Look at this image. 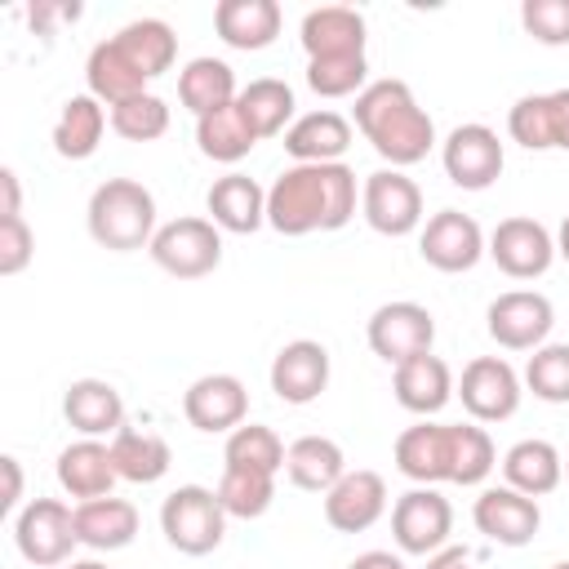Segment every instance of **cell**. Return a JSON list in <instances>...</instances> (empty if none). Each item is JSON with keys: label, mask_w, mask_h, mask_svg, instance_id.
Masks as SVG:
<instances>
[{"label": "cell", "mask_w": 569, "mask_h": 569, "mask_svg": "<svg viewBox=\"0 0 569 569\" xmlns=\"http://www.w3.org/2000/svg\"><path fill=\"white\" fill-rule=\"evenodd\" d=\"M280 4L276 0H218L213 4V31L222 44L240 53H258L280 36Z\"/></svg>", "instance_id": "603a6c76"}, {"label": "cell", "mask_w": 569, "mask_h": 569, "mask_svg": "<svg viewBox=\"0 0 569 569\" xmlns=\"http://www.w3.org/2000/svg\"><path fill=\"white\" fill-rule=\"evenodd\" d=\"M391 391H396L400 409H409L418 418H431L453 400V373L440 356L427 351V356H413V360L391 369Z\"/></svg>", "instance_id": "cb8c5ba5"}, {"label": "cell", "mask_w": 569, "mask_h": 569, "mask_svg": "<svg viewBox=\"0 0 569 569\" xmlns=\"http://www.w3.org/2000/svg\"><path fill=\"white\" fill-rule=\"evenodd\" d=\"M471 520L498 547H529L533 533L542 529V507L538 498H525L511 485H493L480 489V498L471 502Z\"/></svg>", "instance_id": "2e32d148"}, {"label": "cell", "mask_w": 569, "mask_h": 569, "mask_svg": "<svg viewBox=\"0 0 569 569\" xmlns=\"http://www.w3.org/2000/svg\"><path fill=\"white\" fill-rule=\"evenodd\" d=\"M387 516V480L369 467L347 471L329 493H325V520L338 533H365Z\"/></svg>", "instance_id": "d6986e66"}, {"label": "cell", "mask_w": 569, "mask_h": 569, "mask_svg": "<svg viewBox=\"0 0 569 569\" xmlns=\"http://www.w3.org/2000/svg\"><path fill=\"white\" fill-rule=\"evenodd\" d=\"M458 400L471 413V422H507L520 409L525 378L502 356H476L458 378Z\"/></svg>", "instance_id": "4fadbf2b"}, {"label": "cell", "mask_w": 569, "mask_h": 569, "mask_svg": "<svg viewBox=\"0 0 569 569\" xmlns=\"http://www.w3.org/2000/svg\"><path fill=\"white\" fill-rule=\"evenodd\" d=\"M27 18H31V27L44 31V27H53V22H76V18H80V4H36Z\"/></svg>", "instance_id": "c3c4849f"}, {"label": "cell", "mask_w": 569, "mask_h": 569, "mask_svg": "<svg viewBox=\"0 0 569 569\" xmlns=\"http://www.w3.org/2000/svg\"><path fill=\"white\" fill-rule=\"evenodd\" d=\"M556 258L569 262V213H565V222H560V231H556Z\"/></svg>", "instance_id": "f5cc1de1"}, {"label": "cell", "mask_w": 569, "mask_h": 569, "mask_svg": "<svg viewBox=\"0 0 569 569\" xmlns=\"http://www.w3.org/2000/svg\"><path fill=\"white\" fill-rule=\"evenodd\" d=\"M13 542H18V556L27 565H36V569L71 565V551L80 547V538H76V507H67L62 498H31L13 516Z\"/></svg>", "instance_id": "5b68a950"}, {"label": "cell", "mask_w": 569, "mask_h": 569, "mask_svg": "<svg viewBox=\"0 0 569 569\" xmlns=\"http://www.w3.org/2000/svg\"><path fill=\"white\" fill-rule=\"evenodd\" d=\"M525 387L542 405H569V342H542L525 365Z\"/></svg>", "instance_id": "60d3db41"}, {"label": "cell", "mask_w": 569, "mask_h": 569, "mask_svg": "<svg viewBox=\"0 0 569 569\" xmlns=\"http://www.w3.org/2000/svg\"><path fill=\"white\" fill-rule=\"evenodd\" d=\"M84 84H89V93L111 111L116 102H129V98H138V93H147V76L129 62V53L116 44V36L111 40H98L93 49H89V58H84Z\"/></svg>", "instance_id": "f1b7e54d"}, {"label": "cell", "mask_w": 569, "mask_h": 569, "mask_svg": "<svg viewBox=\"0 0 569 569\" xmlns=\"http://www.w3.org/2000/svg\"><path fill=\"white\" fill-rule=\"evenodd\" d=\"M365 338H369V351L396 369V365L431 351V342H436V316L422 302L396 298V302H382L369 316Z\"/></svg>", "instance_id": "9c48e42d"}, {"label": "cell", "mask_w": 569, "mask_h": 569, "mask_svg": "<svg viewBox=\"0 0 569 569\" xmlns=\"http://www.w3.org/2000/svg\"><path fill=\"white\" fill-rule=\"evenodd\" d=\"M58 485L62 493H71L76 502H89V498H107L111 485L120 480L116 476V462H111V445L107 440H71L62 453H58Z\"/></svg>", "instance_id": "d4e9b609"}, {"label": "cell", "mask_w": 569, "mask_h": 569, "mask_svg": "<svg viewBox=\"0 0 569 569\" xmlns=\"http://www.w3.org/2000/svg\"><path fill=\"white\" fill-rule=\"evenodd\" d=\"M351 120L365 133V142L387 160V169H409V164L427 160V151L436 147L431 116L418 107L413 89L405 80H396V76L369 80L356 93Z\"/></svg>", "instance_id": "7a4b0ae2"}, {"label": "cell", "mask_w": 569, "mask_h": 569, "mask_svg": "<svg viewBox=\"0 0 569 569\" xmlns=\"http://www.w3.org/2000/svg\"><path fill=\"white\" fill-rule=\"evenodd\" d=\"M284 440L271 431V427H262V422H240L231 436H227V445H222V462L227 467H240V471H267V476H276V471H284Z\"/></svg>", "instance_id": "8d00e7d4"}, {"label": "cell", "mask_w": 569, "mask_h": 569, "mask_svg": "<svg viewBox=\"0 0 569 569\" xmlns=\"http://www.w3.org/2000/svg\"><path fill=\"white\" fill-rule=\"evenodd\" d=\"M196 147H200V156H209L218 164H236L258 147V133L249 129V120L231 102V107L209 111V116L196 120Z\"/></svg>", "instance_id": "d590c367"}, {"label": "cell", "mask_w": 569, "mask_h": 569, "mask_svg": "<svg viewBox=\"0 0 569 569\" xmlns=\"http://www.w3.org/2000/svg\"><path fill=\"white\" fill-rule=\"evenodd\" d=\"M547 129H551V151H569V89L547 93Z\"/></svg>", "instance_id": "bcb514c9"}, {"label": "cell", "mask_w": 569, "mask_h": 569, "mask_svg": "<svg viewBox=\"0 0 569 569\" xmlns=\"http://www.w3.org/2000/svg\"><path fill=\"white\" fill-rule=\"evenodd\" d=\"M427 569H476V560H471V551L467 547H440L436 556H427Z\"/></svg>", "instance_id": "681fc988"}, {"label": "cell", "mask_w": 569, "mask_h": 569, "mask_svg": "<svg viewBox=\"0 0 569 569\" xmlns=\"http://www.w3.org/2000/svg\"><path fill=\"white\" fill-rule=\"evenodd\" d=\"M360 213L378 236H413L422 231V191L405 169H373L360 182Z\"/></svg>", "instance_id": "ba28073f"}, {"label": "cell", "mask_w": 569, "mask_h": 569, "mask_svg": "<svg viewBox=\"0 0 569 569\" xmlns=\"http://www.w3.org/2000/svg\"><path fill=\"white\" fill-rule=\"evenodd\" d=\"M84 222H89V236L111 253L151 249V240L160 231L156 227V196L138 178H107L102 187H93Z\"/></svg>", "instance_id": "3957f363"}, {"label": "cell", "mask_w": 569, "mask_h": 569, "mask_svg": "<svg viewBox=\"0 0 569 569\" xmlns=\"http://www.w3.org/2000/svg\"><path fill=\"white\" fill-rule=\"evenodd\" d=\"M76 538L89 551H124L138 538V507L116 493L76 502Z\"/></svg>", "instance_id": "4316f807"}, {"label": "cell", "mask_w": 569, "mask_h": 569, "mask_svg": "<svg viewBox=\"0 0 569 569\" xmlns=\"http://www.w3.org/2000/svg\"><path fill=\"white\" fill-rule=\"evenodd\" d=\"M485 253L493 258V267L511 280H538L551 271L556 262V236L538 222V218H502L493 231H489V244Z\"/></svg>", "instance_id": "7c38bea8"}, {"label": "cell", "mask_w": 569, "mask_h": 569, "mask_svg": "<svg viewBox=\"0 0 569 569\" xmlns=\"http://www.w3.org/2000/svg\"><path fill=\"white\" fill-rule=\"evenodd\" d=\"M347 569H409L400 551H360Z\"/></svg>", "instance_id": "816d5d0a"}, {"label": "cell", "mask_w": 569, "mask_h": 569, "mask_svg": "<svg viewBox=\"0 0 569 569\" xmlns=\"http://www.w3.org/2000/svg\"><path fill=\"white\" fill-rule=\"evenodd\" d=\"M502 480L525 493V498H547L551 489L565 485V458L551 440H516L507 453H502Z\"/></svg>", "instance_id": "83f0119b"}, {"label": "cell", "mask_w": 569, "mask_h": 569, "mask_svg": "<svg viewBox=\"0 0 569 569\" xmlns=\"http://www.w3.org/2000/svg\"><path fill=\"white\" fill-rule=\"evenodd\" d=\"M267 378L284 405H311L329 387V347L316 338H293L276 351Z\"/></svg>", "instance_id": "e0dca14e"}, {"label": "cell", "mask_w": 569, "mask_h": 569, "mask_svg": "<svg viewBox=\"0 0 569 569\" xmlns=\"http://www.w3.org/2000/svg\"><path fill=\"white\" fill-rule=\"evenodd\" d=\"M151 262L173 280H200L222 262V231L209 218H173L151 240Z\"/></svg>", "instance_id": "8992f818"}, {"label": "cell", "mask_w": 569, "mask_h": 569, "mask_svg": "<svg viewBox=\"0 0 569 569\" xmlns=\"http://www.w3.org/2000/svg\"><path fill=\"white\" fill-rule=\"evenodd\" d=\"M116 44L129 53V62L147 80L164 76L173 67V58H178V36H173V27L164 18H133V22H124L116 31Z\"/></svg>", "instance_id": "e575fe53"}, {"label": "cell", "mask_w": 569, "mask_h": 569, "mask_svg": "<svg viewBox=\"0 0 569 569\" xmlns=\"http://www.w3.org/2000/svg\"><path fill=\"white\" fill-rule=\"evenodd\" d=\"M298 40L307 49V62L316 58H351L365 53V13H356L351 4H320L302 18Z\"/></svg>", "instance_id": "ffe728a7"}, {"label": "cell", "mask_w": 569, "mask_h": 569, "mask_svg": "<svg viewBox=\"0 0 569 569\" xmlns=\"http://www.w3.org/2000/svg\"><path fill=\"white\" fill-rule=\"evenodd\" d=\"M62 418L80 436L102 440V436L124 431V400H120V391L107 378H76L62 391Z\"/></svg>", "instance_id": "7402d4cb"}, {"label": "cell", "mask_w": 569, "mask_h": 569, "mask_svg": "<svg viewBox=\"0 0 569 569\" xmlns=\"http://www.w3.org/2000/svg\"><path fill=\"white\" fill-rule=\"evenodd\" d=\"M498 467V449L489 440L485 427L476 422H453V471H449V485H485V476Z\"/></svg>", "instance_id": "f35d334b"}, {"label": "cell", "mask_w": 569, "mask_h": 569, "mask_svg": "<svg viewBox=\"0 0 569 569\" xmlns=\"http://www.w3.org/2000/svg\"><path fill=\"white\" fill-rule=\"evenodd\" d=\"M485 231L471 213H458V209H440L422 222L418 231V253L427 267L445 271V276H458V271H471L480 258H485Z\"/></svg>", "instance_id": "5bb4252c"}, {"label": "cell", "mask_w": 569, "mask_h": 569, "mask_svg": "<svg viewBox=\"0 0 569 569\" xmlns=\"http://www.w3.org/2000/svg\"><path fill=\"white\" fill-rule=\"evenodd\" d=\"M307 84L320 98H351V93H360L369 84V62H365V53L316 58V62H307Z\"/></svg>", "instance_id": "b9f144b4"}, {"label": "cell", "mask_w": 569, "mask_h": 569, "mask_svg": "<svg viewBox=\"0 0 569 569\" xmlns=\"http://www.w3.org/2000/svg\"><path fill=\"white\" fill-rule=\"evenodd\" d=\"M440 164H445V178L462 191H485L502 178V164H507V151H502V138L489 129V124H458L449 129V138L440 142Z\"/></svg>", "instance_id": "8fae6325"}, {"label": "cell", "mask_w": 569, "mask_h": 569, "mask_svg": "<svg viewBox=\"0 0 569 569\" xmlns=\"http://www.w3.org/2000/svg\"><path fill=\"white\" fill-rule=\"evenodd\" d=\"M227 511L218 502L213 489L204 485H178L164 502H160V533L173 551L182 556H209L222 547L227 538Z\"/></svg>", "instance_id": "277c9868"}, {"label": "cell", "mask_w": 569, "mask_h": 569, "mask_svg": "<svg viewBox=\"0 0 569 569\" xmlns=\"http://www.w3.org/2000/svg\"><path fill=\"white\" fill-rule=\"evenodd\" d=\"M107 124H111V111L93 93H71L53 120V151L62 160H89L102 147Z\"/></svg>", "instance_id": "f546056e"}, {"label": "cell", "mask_w": 569, "mask_h": 569, "mask_svg": "<svg viewBox=\"0 0 569 569\" xmlns=\"http://www.w3.org/2000/svg\"><path fill=\"white\" fill-rule=\"evenodd\" d=\"M520 27L538 44H569V0H525Z\"/></svg>", "instance_id": "ee69618b"}, {"label": "cell", "mask_w": 569, "mask_h": 569, "mask_svg": "<svg viewBox=\"0 0 569 569\" xmlns=\"http://www.w3.org/2000/svg\"><path fill=\"white\" fill-rule=\"evenodd\" d=\"M0 187H4V204H0V218H18L22 213V187H18V173L4 164L0 169Z\"/></svg>", "instance_id": "f907efd6"}, {"label": "cell", "mask_w": 569, "mask_h": 569, "mask_svg": "<svg viewBox=\"0 0 569 569\" xmlns=\"http://www.w3.org/2000/svg\"><path fill=\"white\" fill-rule=\"evenodd\" d=\"M36 258V231L27 218H0V276H22Z\"/></svg>", "instance_id": "f6af8a7d"}, {"label": "cell", "mask_w": 569, "mask_h": 569, "mask_svg": "<svg viewBox=\"0 0 569 569\" xmlns=\"http://www.w3.org/2000/svg\"><path fill=\"white\" fill-rule=\"evenodd\" d=\"M551 325H556V307L538 289H507L485 311V329L502 351H538Z\"/></svg>", "instance_id": "30bf717a"}, {"label": "cell", "mask_w": 569, "mask_h": 569, "mask_svg": "<svg viewBox=\"0 0 569 569\" xmlns=\"http://www.w3.org/2000/svg\"><path fill=\"white\" fill-rule=\"evenodd\" d=\"M453 533V507L436 485H413L409 493L396 498L391 507V538L400 556H436L449 547Z\"/></svg>", "instance_id": "52a82bcc"}, {"label": "cell", "mask_w": 569, "mask_h": 569, "mask_svg": "<svg viewBox=\"0 0 569 569\" xmlns=\"http://www.w3.org/2000/svg\"><path fill=\"white\" fill-rule=\"evenodd\" d=\"M284 476H289L293 489L329 493L347 476V453L329 436H298L289 445V453H284Z\"/></svg>", "instance_id": "4dcf8cb0"}, {"label": "cell", "mask_w": 569, "mask_h": 569, "mask_svg": "<svg viewBox=\"0 0 569 569\" xmlns=\"http://www.w3.org/2000/svg\"><path fill=\"white\" fill-rule=\"evenodd\" d=\"M236 107H240V116L249 120V129L258 133V142L262 138H276V133H284L298 116H293V89L284 84V80H276V76H258V80H249L240 93H236Z\"/></svg>", "instance_id": "836d02e7"}, {"label": "cell", "mask_w": 569, "mask_h": 569, "mask_svg": "<svg viewBox=\"0 0 569 569\" xmlns=\"http://www.w3.org/2000/svg\"><path fill=\"white\" fill-rule=\"evenodd\" d=\"M347 147H351V120L329 107L307 111L284 129V151L293 156V164H333L342 160Z\"/></svg>", "instance_id": "484cf974"}, {"label": "cell", "mask_w": 569, "mask_h": 569, "mask_svg": "<svg viewBox=\"0 0 569 569\" xmlns=\"http://www.w3.org/2000/svg\"><path fill=\"white\" fill-rule=\"evenodd\" d=\"M396 471L413 485H445L453 471V422H413L396 436Z\"/></svg>", "instance_id": "ac0fdd59"}, {"label": "cell", "mask_w": 569, "mask_h": 569, "mask_svg": "<svg viewBox=\"0 0 569 569\" xmlns=\"http://www.w3.org/2000/svg\"><path fill=\"white\" fill-rule=\"evenodd\" d=\"M236 71L222 58H191L178 71V102L200 120L209 111H222L236 102Z\"/></svg>", "instance_id": "1f68e13d"}, {"label": "cell", "mask_w": 569, "mask_h": 569, "mask_svg": "<svg viewBox=\"0 0 569 569\" xmlns=\"http://www.w3.org/2000/svg\"><path fill=\"white\" fill-rule=\"evenodd\" d=\"M62 569H107L102 560H71V565H62Z\"/></svg>", "instance_id": "db71d44e"}, {"label": "cell", "mask_w": 569, "mask_h": 569, "mask_svg": "<svg viewBox=\"0 0 569 569\" xmlns=\"http://www.w3.org/2000/svg\"><path fill=\"white\" fill-rule=\"evenodd\" d=\"M218 502L231 520H258L267 516V507L276 502V476L267 471H240V467H222L218 480Z\"/></svg>", "instance_id": "74e56055"}, {"label": "cell", "mask_w": 569, "mask_h": 569, "mask_svg": "<svg viewBox=\"0 0 569 569\" xmlns=\"http://www.w3.org/2000/svg\"><path fill=\"white\" fill-rule=\"evenodd\" d=\"M356 204L360 187L351 164H289L267 187V227L280 236L342 231L356 218Z\"/></svg>", "instance_id": "6da1fadb"}, {"label": "cell", "mask_w": 569, "mask_h": 569, "mask_svg": "<svg viewBox=\"0 0 569 569\" xmlns=\"http://www.w3.org/2000/svg\"><path fill=\"white\" fill-rule=\"evenodd\" d=\"M204 209H209V222L218 231H231V236H253L262 222H267V191L249 178V173H222L209 196H204Z\"/></svg>", "instance_id": "44dd1931"}, {"label": "cell", "mask_w": 569, "mask_h": 569, "mask_svg": "<svg viewBox=\"0 0 569 569\" xmlns=\"http://www.w3.org/2000/svg\"><path fill=\"white\" fill-rule=\"evenodd\" d=\"M111 129L124 138V142H156L169 133V102L160 93H138L129 102H116L111 107Z\"/></svg>", "instance_id": "ab89813d"}, {"label": "cell", "mask_w": 569, "mask_h": 569, "mask_svg": "<svg viewBox=\"0 0 569 569\" xmlns=\"http://www.w3.org/2000/svg\"><path fill=\"white\" fill-rule=\"evenodd\" d=\"M0 467H4V498H0V507H4V511H22V507H18V502H22V462H18L13 453H4Z\"/></svg>", "instance_id": "7dc6e473"}, {"label": "cell", "mask_w": 569, "mask_h": 569, "mask_svg": "<svg viewBox=\"0 0 569 569\" xmlns=\"http://www.w3.org/2000/svg\"><path fill=\"white\" fill-rule=\"evenodd\" d=\"M107 445H111L116 476H120V480H129V485H156V480L169 471V462H173L169 440H164V436H156V431L124 427V431H116Z\"/></svg>", "instance_id": "d6a6232c"}, {"label": "cell", "mask_w": 569, "mask_h": 569, "mask_svg": "<svg viewBox=\"0 0 569 569\" xmlns=\"http://www.w3.org/2000/svg\"><path fill=\"white\" fill-rule=\"evenodd\" d=\"M551 569H569V560H556V565H551Z\"/></svg>", "instance_id": "11a10c76"}, {"label": "cell", "mask_w": 569, "mask_h": 569, "mask_svg": "<svg viewBox=\"0 0 569 569\" xmlns=\"http://www.w3.org/2000/svg\"><path fill=\"white\" fill-rule=\"evenodd\" d=\"M507 133L525 151H551V129H547V93H525L507 111Z\"/></svg>", "instance_id": "7bdbcfd3"}, {"label": "cell", "mask_w": 569, "mask_h": 569, "mask_svg": "<svg viewBox=\"0 0 569 569\" xmlns=\"http://www.w3.org/2000/svg\"><path fill=\"white\" fill-rule=\"evenodd\" d=\"M182 418L204 436H231L249 422V391L236 373H200L182 391Z\"/></svg>", "instance_id": "9a60e30c"}, {"label": "cell", "mask_w": 569, "mask_h": 569, "mask_svg": "<svg viewBox=\"0 0 569 569\" xmlns=\"http://www.w3.org/2000/svg\"><path fill=\"white\" fill-rule=\"evenodd\" d=\"M565 485H569V458H565Z\"/></svg>", "instance_id": "9f6ffc18"}]
</instances>
